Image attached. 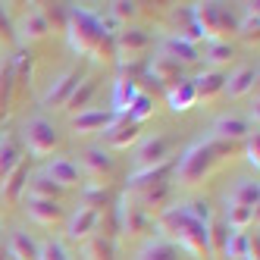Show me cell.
Masks as SVG:
<instances>
[{
	"instance_id": "cell-1",
	"label": "cell",
	"mask_w": 260,
	"mask_h": 260,
	"mask_svg": "<svg viewBox=\"0 0 260 260\" xmlns=\"http://www.w3.org/2000/svg\"><path fill=\"white\" fill-rule=\"evenodd\" d=\"M66 41L72 47V53L79 57H91L98 63H116V44H113V35L107 31L104 19L91 10L82 7H69L66 16Z\"/></svg>"
},
{
	"instance_id": "cell-2",
	"label": "cell",
	"mask_w": 260,
	"mask_h": 260,
	"mask_svg": "<svg viewBox=\"0 0 260 260\" xmlns=\"http://www.w3.org/2000/svg\"><path fill=\"white\" fill-rule=\"evenodd\" d=\"M154 229L160 232V238H166L176 251H185L194 260H207L210 251H207V226L198 222L185 204H170L166 210L157 213L154 219Z\"/></svg>"
},
{
	"instance_id": "cell-3",
	"label": "cell",
	"mask_w": 260,
	"mask_h": 260,
	"mask_svg": "<svg viewBox=\"0 0 260 260\" xmlns=\"http://www.w3.org/2000/svg\"><path fill=\"white\" fill-rule=\"evenodd\" d=\"M232 147L235 144L219 141V138H201L191 147H185L179 163H176V185H182V188H194V185H201L219 163L229 160Z\"/></svg>"
},
{
	"instance_id": "cell-4",
	"label": "cell",
	"mask_w": 260,
	"mask_h": 260,
	"mask_svg": "<svg viewBox=\"0 0 260 260\" xmlns=\"http://www.w3.org/2000/svg\"><path fill=\"white\" fill-rule=\"evenodd\" d=\"M188 13H191V31H194L191 38L194 41H201V38H207V44L226 41L229 31H238V19L226 4H191Z\"/></svg>"
},
{
	"instance_id": "cell-5",
	"label": "cell",
	"mask_w": 260,
	"mask_h": 260,
	"mask_svg": "<svg viewBox=\"0 0 260 260\" xmlns=\"http://www.w3.org/2000/svg\"><path fill=\"white\" fill-rule=\"evenodd\" d=\"M22 141H25V147H28V154L31 157H47V154H53L60 147V132H57V125H53L47 116H31V119H25V125H22Z\"/></svg>"
},
{
	"instance_id": "cell-6",
	"label": "cell",
	"mask_w": 260,
	"mask_h": 260,
	"mask_svg": "<svg viewBox=\"0 0 260 260\" xmlns=\"http://www.w3.org/2000/svg\"><path fill=\"white\" fill-rule=\"evenodd\" d=\"M113 210H116V226H119V232H125L128 238H141V235H151L154 232L151 213H144L141 204L132 201L128 194H122V201L116 204Z\"/></svg>"
},
{
	"instance_id": "cell-7",
	"label": "cell",
	"mask_w": 260,
	"mask_h": 260,
	"mask_svg": "<svg viewBox=\"0 0 260 260\" xmlns=\"http://www.w3.org/2000/svg\"><path fill=\"white\" fill-rule=\"evenodd\" d=\"M173 157V141L166 135H147L135 144V170L132 173H147V170H157V166L170 163Z\"/></svg>"
},
{
	"instance_id": "cell-8",
	"label": "cell",
	"mask_w": 260,
	"mask_h": 260,
	"mask_svg": "<svg viewBox=\"0 0 260 260\" xmlns=\"http://www.w3.org/2000/svg\"><path fill=\"white\" fill-rule=\"evenodd\" d=\"M79 173H85L91 179V185H107L110 179H113V173H116V157H110V151H107L104 144L85 147Z\"/></svg>"
},
{
	"instance_id": "cell-9",
	"label": "cell",
	"mask_w": 260,
	"mask_h": 260,
	"mask_svg": "<svg viewBox=\"0 0 260 260\" xmlns=\"http://www.w3.org/2000/svg\"><path fill=\"white\" fill-rule=\"evenodd\" d=\"M141 138H144V135H141V125L128 122L125 116H116L113 122H110V128L104 132L107 151H128V147H135Z\"/></svg>"
},
{
	"instance_id": "cell-10",
	"label": "cell",
	"mask_w": 260,
	"mask_h": 260,
	"mask_svg": "<svg viewBox=\"0 0 260 260\" xmlns=\"http://www.w3.org/2000/svg\"><path fill=\"white\" fill-rule=\"evenodd\" d=\"M113 44H116V60H119V63L138 60L141 53L151 50V35H147L144 28H128V25H125L116 38H113Z\"/></svg>"
},
{
	"instance_id": "cell-11",
	"label": "cell",
	"mask_w": 260,
	"mask_h": 260,
	"mask_svg": "<svg viewBox=\"0 0 260 260\" xmlns=\"http://www.w3.org/2000/svg\"><path fill=\"white\" fill-rule=\"evenodd\" d=\"M25 216L31 222H38V226H60L66 222V207L60 201H41V198H25Z\"/></svg>"
},
{
	"instance_id": "cell-12",
	"label": "cell",
	"mask_w": 260,
	"mask_h": 260,
	"mask_svg": "<svg viewBox=\"0 0 260 260\" xmlns=\"http://www.w3.org/2000/svg\"><path fill=\"white\" fill-rule=\"evenodd\" d=\"M85 76H82V69H66V72H60L57 79L50 82V88H47V94L41 98V104L44 107H66V101L72 98V91L79 88V82H82Z\"/></svg>"
},
{
	"instance_id": "cell-13",
	"label": "cell",
	"mask_w": 260,
	"mask_h": 260,
	"mask_svg": "<svg viewBox=\"0 0 260 260\" xmlns=\"http://www.w3.org/2000/svg\"><path fill=\"white\" fill-rule=\"evenodd\" d=\"M98 226H101V210H91V207H76L66 216V235L72 241H88Z\"/></svg>"
},
{
	"instance_id": "cell-14",
	"label": "cell",
	"mask_w": 260,
	"mask_h": 260,
	"mask_svg": "<svg viewBox=\"0 0 260 260\" xmlns=\"http://www.w3.org/2000/svg\"><path fill=\"white\" fill-rule=\"evenodd\" d=\"M13 31H16V41H22V44H35V41H44L53 28H50V22L44 19V13L35 7V10H28V13L22 16L19 25H16Z\"/></svg>"
},
{
	"instance_id": "cell-15",
	"label": "cell",
	"mask_w": 260,
	"mask_h": 260,
	"mask_svg": "<svg viewBox=\"0 0 260 260\" xmlns=\"http://www.w3.org/2000/svg\"><path fill=\"white\" fill-rule=\"evenodd\" d=\"M44 176L53 182V185H60L63 191L69 188H76V185L82 182V173H79V163L76 160H69V157H53L47 166H44Z\"/></svg>"
},
{
	"instance_id": "cell-16",
	"label": "cell",
	"mask_w": 260,
	"mask_h": 260,
	"mask_svg": "<svg viewBox=\"0 0 260 260\" xmlns=\"http://www.w3.org/2000/svg\"><path fill=\"white\" fill-rule=\"evenodd\" d=\"M141 94V88L132 76H119L113 82V91H110V113L113 116H125L128 107L135 104V98Z\"/></svg>"
},
{
	"instance_id": "cell-17",
	"label": "cell",
	"mask_w": 260,
	"mask_h": 260,
	"mask_svg": "<svg viewBox=\"0 0 260 260\" xmlns=\"http://www.w3.org/2000/svg\"><path fill=\"white\" fill-rule=\"evenodd\" d=\"M257 88V66H238L226 76V88H222V94L238 101V98H248L251 91Z\"/></svg>"
},
{
	"instance_id": "cell-18",
	"label": "cell",
	"mask_w": 260,
	"mask_h": 260,
	"mask_svg": "<svg viewBox=\"0 0 260 260\" xmlns=\"http://www.w3.org/2000/svg\"><path fill=\"white\" fill-rule=\"evenodd\" d=\"M160 53H166V57L176 60L179 66H188V63H198V60H201L198 44H194L191 38H182V35H170V38H163Z\"/></svg>"
},
{
	"instance_id": "cell-19",
	"label": "cell",
	"mask_w": 260,
	"mask_h": 260,
	"mask_svg": "<svg viewBox=\"0 0 260 260\" xmlns=\"http://www.w3.org/2000/svg\"><path fill=\"white\" fill-rule=\"evenodd\" d=\"M113 119L116 116L110 113V110H85V113L72 116V132H76V135H98L101 132L104 135Z\"/></svg>"
},
{
	"instance_id": "cell-20",
	"label": "cell",
	"mask_w": 260,
	"mask_h": 260,
	"mask_svg": "<svg viewBox=\"0 0 260 260\" xmlns=\"http://www.w3.org/2000/svg\"><path fill=\"white\" fill-rule=\"evenodd\" d=\"M182 69L185 66H179L176 60H170L166 53L157 50L151 57V63H147V76H151L154 82H160V85H166V88H173V85L182 82Z\"/></svg>"
},
{
	"instance_id": "cell-21",
	"label": "cell",
	"mask_w": 260,
	"mask_h": 260,
	"mask_svg": "<svg viewBox=\"0 0 260 260\" xmlns=\"http://www.w3.org/2000/svg\"><path fill=\"white\" fill-rule=\"evenodd\" d=\"M28 179H31L28 176V163L22 160L4 182H0V201L10 204V207H13V204H19L22 194H25V188H28Z\"/></svg>"
},
{
	"instance_id": "cell-22",
	"label": "cell",
	"mask_w": 260,
	"mask_h": 260,
	"mask_svg": "<svg viewBox=\"0 0 260 260\" xmlns=\"http://www.w3.org/2000/svg\"><path fill=\"white\" fill-rule=\"evenodd\" d=\"M210 138H219V141H229V144H235V141H245L248 138V132H251V122L245 119V116H219L216 122H213V128H210Z\"/></svg>"
},
{
	"instance_id": "cell-23",
	"label": "cell",
	"mask_w": 260,
	"mask_h": 260,
	"mask_svg": "<svg viewBox=\"0 0 260 260\" xmlns=\"http://www.w3.org/2000/svg\"><path fill=\"white\" fill-rule=\"evenodd\" d=\"M4 248H7V257L10 260H38V251H41V245L25 229H13Z\"/></svg>"
},
{
	"instance_id": "cell-24",
	"label": "cell",
	"mask_w": 260,
	"mask_h": 260,
	"mask_svg": "<svg viewBox=\"0 0 260 260\" xmlns=\"http://www.w3.org/2000/svg\"><path fill=\"white\" fill-rule=\"evenodd\" d=\"M191 85H194V94H198V101L210 104V101H216V98L222 94V88H226V72L204 69V72H201V76H198Z\"/></svg>"
},
{
	"instance_id": "cell-25",
	"label": "cell",
	"mask_w": 260,
	"mask_h": 260,
	"mask_svg": "<svg viewBox=\"0 0 260 260\" xmlns=\"http://www.w3.org/2000/svg\"><path fill=\"white\" fill-rule=\"evenodd\" d=\"M31 66H35V57L28 50L16 53L13 57V98H25L28 88H31Z\"/></svg>"
},
{
	"instance_id": "cell-26",
	"label": "cell",
	"mask_w": 260,
	"mask_h": 260,
	"mask_svg": "<svg viewBox=\"0 0 260 260\" xmlns=\"http://www.w3.org/2000/svg\"><path fill=\"white\" fill-rule=\"evenodd\" d=\"M198 104V94H194V85L188 79H182L179 85L166 88V107L173 110V113H185V110H191Z\"/></svg>"
},
{
	"instance_id": "cell-27",
	"label": "cell",
	"mask_w": 260,
	"mask_h": 260,
	"mask_svg": "<svg viewBox=\"0 0 260 260\" xmlns=\"http://www.w3.org/2000/svg\"><path fill=\"white\" fill-rule=\"evenodd\" d=\"M226 204H238V207H254L260 204V185L257 179H238L235 188L226 194Z\"/></svg>"
},
{
	"instance_id": "cell-28",
	"label": "cell",
	"mask_w": 260,
	"mask_h": 260,
	"mask_svg": "<svg viewBox=\"0 0 260 260\" xmlns=\"http://www.w3.org/2000/svg\"><path fill=\"white\" fill-rule=\"evenodd\" d=\"M94 94H98V79H82L79 88L72 91V98L66 101V110L72 116L85 113V110H91V98H94Z\"/></svg>"
},
{
	"instance_id": "cell-29",
	"label": "cell",
	"mask_w": 260,
	"mask_h": 260,
	"mask_svg": "<svg viewBox=\"0 0 260 260\" xmlns=\"http://www.w3.org/2000/svg\"><path fill=\"white\" fill-rule=\"evenodd\" d=\"M232 57H235V47L229 44V38L226 41H210L207 50H204V63H207V69H213V72H222V66H229Z\"/></svg>"
},
{
	"instance_id": "cell-30",
	"label": "cell",
	"mask_w": 260,
	"mask_h": 260,
	"mask_svg": "<svg viewBox=\"0 0 260 260\" xmlns=\"http://www.w3.org/2000/svg\"><path fill=\"white\" fill-rule=\"evenodd\" d=\"M135 260H182V257H179V251L170 245V241L157 235V238H151V241H144Z\"/></svg>"
},
{
	"instance_id": "cell-31",
	"label": "cell",
	"mask_w": 260,
	"mask_h": 260,
	"mask_svg": "<svg viewBox=\"0 0 260 260\" xmlns=\"http://www.w3.org/2000/svg\"><path fill=\"white\" fill-rule=\"evenodd\" d=\"M226 241H229V226L222 219H210L207 222V251H210V257H216V260L226 257Z\"/></svg>"
},
{
	"instance_id": "cell-32",
	"label": "cell",
	"mask_w": 260,
	"mask_h": 260,
	"mask_svg": "<svg viewBox=\"0 0 260 260\" xmlns=\"http://www.w3.org/2000/svg\"><path fill=\"white\" fill-rule=\"evenodd\" d=\"M257 219V210L254 207H238V204H226V216L222 222L232 229V232H248Z\"/></svg>"
},
{
	"instance_id": "cell-33",
	"label": "cell",
	"mask_w": 260,
	"mask_h": 260,
	"mask_svg": "<svg viewBox=\"0 0 260 260\" xmlns=\"http://www.w3.org/2000/svg\"><path fill=\"white\" fill-rule=\"evenodd\" d=\"M25 198H41V201H60L63 198V188L60 185H53L44 173L31 176L28 179V188H25Z\"/></svg>"
},
{
	"instance_id": "cell-34",
	"label": "cell",
	"mask_w": 260,
	"mask_h": 260,
	"mask_svg": "<svg viewBox=\"0 0 260 260\" xmlns=\"http://www.w3.org/2000/svg\"><path fill=\"white\" fill-rule=\"evenodd\" d=\"M85 260H116V245L107 235H91L85 241Z\"/></svg>"
},
{
	"instance_id": "cell-35",
	"label": "cell",
	"mask_w": 260,
	"mask_h": 260,
	"mask_svg": "<svg viewBox=\"0 0 260 260\" xmlns=\"http://www.w3.org/2000/svg\"><path fill=\"white\" fill-rule=\"evenodd\" d=\"M13 104V60H0V119L10 113Z\"/></svg>"
},
{
	"instance_id": "cell-36",
	"label": "cell",
	"mask_w": 260,
	"mask_h": 260,
	"mask_svg": "<svg viewBox=\"0 0 260 260\" xmlns=\"http://www.w3.org/2000/svg\"><path fill=\"white\" fill-rule=\"evenodd\" d=\"M25 157L19 154V147H16V141H0V182H4L13 170H16V166H19Z\"/></svg>"
},
{
	"instance_id": "cell-37",
	"label": "cell",
	"mask_w": 260,
	"mask_h": 260,
	"mask_svg": "<svg viewBox=\"0 0 260 260\" xmlns=\"http://www.w3.org/2000/svg\"><path fill=\"white\" fill-rule=\"evenodd\" d=\"M226 257L229 260H251V232H229Z\"/></svg>"
},
{
	"instance_id": "cell-38",
	"label": "cell",
	"mask_w": 260,
	"mask_h": 260,
	"mask_svg": "<svg viewBox=\"0 0 260 260\" xmlns=\"http://www.w3.org/2000/svg\"><path fill=\"white\" fill-rule=\"evenodd\" d=\"M151 116H154V98H151V94H144V91H141V94L135 98V104L128 107L125 119H128V122H135V125H141V122H147Z\"/></svg>"
},
{
	"instance_id": "cell-39",
	"label": "cell",
	"mask_w": 260,
	"mask_h": 260,
	"mask_svg": "<svg viewBox=\"0 0 260 260\" xmlns=\"http://www.w3.org/2000/svg\"><path fill=\"white\" fill-rule=\"evenodd\" d=\"M82 207H91V210H101V207H110V191L107 185H85L82 188Z\"/></svg>"
},
{
	"instance_id": "cell-40",
	"label": "cell",
	"mask_w": 260,
	"mask_h": 260,
	"mask_svg": "<svg viewBox=\"0 0 260 260\" xmlns=\"http://www.w3.org/2000/svg\"><path fill=\"white\" fill-rule=\"evenodd\" d=\"M135 16H138V4H132V0H113V4H110V19H116L122 28H125L128 19H135Z\"/></svg>"
},
{
	"instance_id": "cell-41",
	"label": "cell",
	"mask_w": 260,
	"mask_h": 260,
	"mask_svg": "<svg viewBox=\"0 0 260 260\" xmlns=\"http://www.w3.org/2000/svg\"><path fill=\"white\" fill-rule=\"evenodd\" d=\"M245 163L251 166L254 173L260 170V132H257V128H251L248 138H245Z\"/></svg>"
},
{
	"instance_id": "cell-42",
	"label": "cell",
	"mask_w": 260,
	"mask_h": 260,
	"mask_svg": "<svg viewBox=\"0 0 260 260\" xmlns=\"http://www.w3.org/2000/svg\"><path fill=\"white\" fill-rule=\"evenodd\" d=\"M38 260H72V257H69V251H66V245H63V241L50 238V241H44V245H41V251H38Z\"/></svg>"
},
{
	"instance_id": "cell-43",
	"label": "cell",
	"mask_w": 260,
	"mask_h": 260,
	"mask_svg": "<svg viewBox=\"0 0 260 260\" xmlns=\"http://www.w3.org/2000/svg\"><path fill=\"white\" fill-rule=\"evenodd\" d=\"M185 210H188L198 222H204V226H207V222L213 219V210H210V201H188L185 204Z\"/></svg>"
},
{
	"instance_id": "cell-44",
	"label": "cell",
	"mask_w": 260,
	"mask_h": 260,
	"mask_svg": "<svg viewBox=\"0 0 260 260\" xmlns=\"http://www.w3.org/2000/svg\"><path fill=\"white\" fill-rule=\"evenodd\" d=\"M0 38H4V44H16V31H13V22H10L4 4H0Z\"/></svg>"
},
{
	"instance_id": "cell-45",
	"label": "cell",
	"mask_w": 260,
	"mask_h": 260,
	"mask_svg": "<svg viewBox=\"0 0 260 260\" xmlns=\"http://www.w3.org/2000/svg\"><path fill=\"white\" fill-rule=\"evenodd\" d=\"M0 260H10V257H7V248H4V245H0Z\"/></svg>"
}]
</instances>
